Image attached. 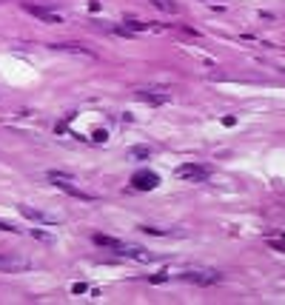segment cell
<instances>
[{"mask_svg": "<svg viewBox=\"0 0 285 305\" xmlns=\"http://www.w3.org/2000/svg\"><path fill=\"white\" fill-rule=\"evenodd\" d=\"M183 283H194V285H217L219 277L217 271H205V268H185V271H180L177 274Z\"/></svg>", "mask_w": 285, "mask_h": 305, "instance_id": "cell-1", "label": "cell"}, {"mask_svg": "<svg viewBox=\"0 0 285 305\" xmlns=\"http://www.w3.org/2000/svg\"><path fill=\"white\" fill-rule=\"evenodd\" d=\"M20 214H23V217H29V220H34V222H49V217H46V214L34 211V208H29V205H23V208H20Z\"/></svg>", "mask_w": 285, "mask_h": 305, "instance_id": "cell-10", "label": "cell"}, {"mask_svg": "<svg viewBox=\"0 0 285 305\" xmlns=\"http://www.w3.org/2000/svg\"><path fill=\"white\" fill-rule=\"evenodd\" d=\"M134 94L140 97V100L151 103V106H163V103H168V97H171V94H168V88H146V86H143V88H137Z\"/></svg>", "mask_w": 285, "mask_h": 305, "instance_id": "cell-4", "label": "cell"}, {"mask_svg": "<svg viewBox=\"0 0 285 305\" xmlns=\"http://www.w3.org/2000/svg\"><path fill=\"white\" fill-rule=\"evenodd\" d=\"M26 268H29L26 260H9V257H0V271L15 274V271H26Z\"/></svg>", "mask_w": 285, "mask_h": 305, "instance_id": "cell-8", "label": "cell"}, {"mask_svg": "<svg viewBox=\"0 0 285 305\" xmlns=\"http://www.w3.org/2000/svg\"><path fill=\"white\" fill-rule=\"evenodd\" d=\"M37 240H43V242H51V234H46V231H37V228H29Z\"/></svg>", "mask_w": 285, "mask_h": 305, "instance_id": "cell-12", "label": "cell"}, {"mask_svg": "<svg viewBox=\"0 0 285 305\" xmlns=\"http://www.w3.org/2000/svg\"><path fill=\"white\" fill-rule=\"evenodd\" d=\"M46 177H49V183H54L57 188H63V191L71 194V197H77V200H91V194L80 191V188L74 186V177H68V174H63V171H49Z\"/></svg>", "mask_w": 285, "mask_h": 305, "instance_id": "cell-2", "label": "cell"}, {"mask_svg": "<svg viewBox=\"0 0 285 305\" xmlns=\"http://www.w3.org/2000/svg\"><path fill=\"white\" fill-rule=\"evenodd\" d=\"M274 248H280V251H285V242H274Z\"/></svg>", "mask_w": 285, "mask_h": 305, "instance_id": "cell-18", "label": "cell"}, {"mask_svg": "<svg viewBox=\"0 0 285 305\" xmlns=\"http://www.w3.org/2000/svg\"><path fill=\"white\" fill-rule=\"evenodd\" d=\"M132 157H149V149H140V146H134V149H132Z\"/></svg>", "mask_w": 285, "mask_h": 305, "instance_id": "cell-14", "label": "cell"}, {"mask_svg": "<svg viewBox=\"0 0 285 305\" xmlns=\"http://www.w3.org/2000/svg\"><path fill=\"white\" fill-rule=\"evenodd\" d=\"M157 183H160V177L154 174V171H137L134 177H132V186L137 188V191H151V188H157Z\"/></svg>", "mask_w": 285, "mask_h": 305, "instance_id": "cell-5", "label": "cell"}, {"mask_svg": "<svg viewBox=\"0 0 285 305\" xmlns=\"http://www.w3.org/2000/svg\"><path fill=\"white\" fill-rule=\"evenodd\" d=\"M23 9H26V12H29L32 17L43 20V23H60V17L54 15V12H49V9H43V6H32V3L26 6V3H23Z\"/></svg>", "mask_w": 285, "mask_h": 305, "instance_id": "cell-6", "label": "cell"}, {"mask_svg": "<svg viewBox=\"0 0 285 305\" xmlns=\"http://www.w3.org/2000/svg\"><path fill=\"white\" fill-rule=\"evenodd\" d=\"M151 6L160 9V12H168V15H177L180 12V3H174V0H151Z\"/></svg>", "mask_w": 285, "mask_h": 305, "instance_id": "cell-9", "label": "cell"}, {"mask_svg": "<svg viewBox=\"0 0 285 305\" xmlns=\"http://www.w3.org/2000/svg\"><path fill=\"white\" fill-rule=\"evenodd\" d=\"M51 49L57 51H71V54H80V57H94V51L80 46V43H51Z\"/></svg>", "mask_w": 285, "mask_h": 305, "instance_id": "cell-7", "label": "cell"}, {"mask_svg": "<svg viewBox=\"0 0 285 305\" xmlns=\"http://www.w3.org/2000/svg\"><path fill=\"white\" fill-rule=\"evenodd\" d=\"M151 283H166L168 280V274H154V277H149Z\"/></svg>", "mask_w": 285, "mask_h": 305, "instance_id": "cell-15", "label": "cell"}, {"mask_svg": "<svg viewBox=\"0 0 285 305\" xmlns=\"http://www.w3.org/2000/svg\"><path fill=\"white\" fill-rule=\"evenodd\" d=\"M94 140H97V143H106V140H109V134L100 129V131H94Z\"/></svg>", "mask_w": 285, "mask_h": 305, "instance_id": "cell-16", "label": "cell"}, {"mask_svg": "<svg viewBox=\"0 0 285 305\" xmlns=\"http://www.w3.org/2000/svg\"><path fill=\"white\" fill-rule=\"evenodd\" d=\"M174 174H177L180 180H185V183H202V180L211 177V169H208V166H200V163H185V166H180Z\"/></svg>", "mask_w": 285, "mask_h": 305, "instance_id": "cell-3", "label": "cell"}, {"mask_svg": "<svg viewBox=\"0 0 285 305\" xmlns=\"http://www.w3.org/2000/svg\"><path fill=\"white\" fill-rule=\"evenodd\" d=\"M71 291H74V294H83V291H86V283H74V288H71Z\"/></svg>", "mask_w": 285, "mask_h": 305, "instance_id": "cell-17", "label": "cell"}, {"mask_svg": "<svg viewBox=\"0 0 285 305\" xmlns=\"http://www.w3.org/2000/svg\"><path fill=\"white\" fill-rule=\"evenodd\" d=\"M126 29H129V32H143L146 23H140V20H134V17H126Z\"/></svg>", "mask_w": 285, "mask_h": 305, "instance_id": "cell-11", "label": "cell"}, {"mask_svg": "<svg viewBox=\"0 0 285 305\" xmlns=\"http://www.w3.org/2000/svg\"><path fill=\"white\" fill-rule=\"evenodd\" d=\"M0 231H12V234H17V231H20V228H15V225H12V222H6V220H0Z\"/></svg>", "mask_w": 285, "mask_h": 305, "instance_id": "cell-13", "label": "cell"}]
</instances>
